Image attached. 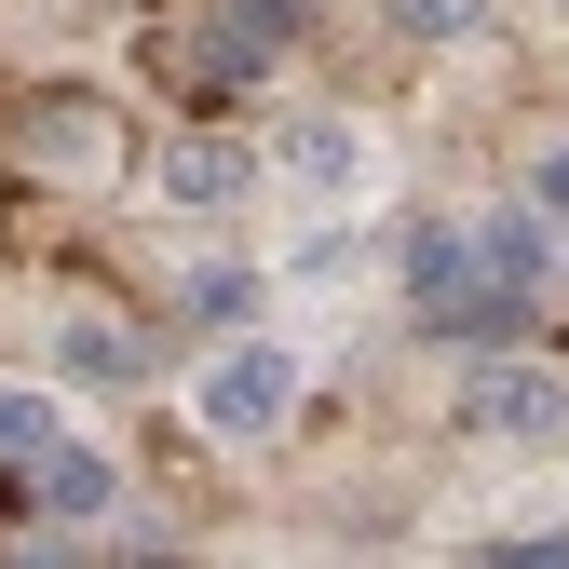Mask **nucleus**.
Instances as JSON below:
<instances>
[{"label":"nucleus","mask_w":569,"mask_h":569,"mask_svg":"<svg viewBox=\"0 0 569 569\" xmlns=\"http://www.w3.org/2000/svg\"><path fill=\"white\" fill-rule=\"evenodd\" d=\"M529 203H542V218H569V136H542V150H529V177H516Z\"/></svg>","instance_id":"14"},{"label":"nucleus","mask_w":569,"mask_h":569,"mask_svg":"<svg viewBox=\"0 0 569 569\" xmlns=\"http://www.w3.org/2000/svg\"><path fill=\"white\" fill-rule=\"evenodd\" d=\"M299 28H312V0H203L190 41H177V82L190 96H244V82H271L299 54Z\"/></svg>","instance_id":"3"},{"label":"nucleus","mask_w":569,"mask_h":569,"mask_svg":"<svg viewBox=\"0 0 569 569\" xmlns=\"http://www.w3.org/2000/svg\"><path fill=\"white\" fill-rule=\"evenodd\" d=\"M54 435H68V393H0V461H28Z\"/></svg>","instance_id":"13"},{"label":"nucleus","mask_w":569,"mask_h":569,"mask_svg":"<svg viewBox=\"0 0 569 569\" xmlns=\"http://www.w3.org/2000/svg\"><path fill=\"white\" fill-rule=\"evenodd\" d=\"M380 14H393V41H407V54H461V41L502 28V0H380Z\"/></svg>","instance_id":"12"},{"label":"nucleus","mask_w":569,"mask_h":569,"mask_svg":"<svg viewBox=\"0 0 569 569\" xmlns=\"http://www.w3.org/2000/svg\"><path fill=\"white\" fill-rule=\"evenodd\" d=\"M14 163H41V177H109L122 163V122L96 96H28L14 109Z\"/></svg>","instance_id":"6"},{"label":"nucleus","mask_w":569,"mask_h":569,"mask_svg":"<svg viewBox=\"0 0 569 569\" xmlns=\"http://www.w3.org/2000/svg\"><path fill=\"white\" fill-rule=\"evenodd\" d=\"M177 326H203V339L258 326V271H244V258H190V271H177Z\"/></svg>","instance_id":"11"},{"label":"nucleus","mask_w":569,"mask_h":569,"mask_svg":"<svg viewBox=\"0 0 569 569\" xmlns=\"http://www.w3.org/2000/svg\"><path fill=\"white\" fill-rule=\"evenodd\" d=\"M556 299H569V218H556Z\"/></svg>","instance_id":"16"},{"label":"nucleus","mask_w":569,"mask_h":569,"mask_svg":"<svg viewBox=\"0 0 569 569\" xmlns=\"http://www.w3.org/2000/svg\"><path fill=\"white\" fill-rule=\"evenodd\" d=\"M258 150L244 136H218V122H177L163 150H150V190H163V218H231V203H258Z\"/></svg>","instance_id":"5"},{"label":"nucleus","mask_w":569,"mask_h":569,"mask_svg":"<svg viewBox=\"0 0 569 569\" xmlns=\"http://www.w3.org/2000/svg\"><path fill=\"white\" fill-rule=\"evenodd\" d=\"M0 502H14L28 529H54V542L122 529V461H109L96 435H54V448H28V461H0Z\"/></svg>","instance_id":"4"},{"label":"nucleus","mask_w":569,"mask_h":569,"mask_svg":"<svg viewBox=\"0 0 569 569\" xmlns=\"http://www.w3.org/2000/svg\"><path fill=\"white\" fill-rule=\"evenodd\" d=\"M461 435L475 448H502V461H542V448H569V367L556 352H488L475 367V393H461Z\"/></svg>","instance_id":"2"},{"label":"nucleus","mask_w":569,"mask_h":569,"mask_svg":"<svg viewBox=\"0 0 569 569\" xmlns=\"http://www.w3.org/2000/svg\"><path fill=\"white\" fill-rule=\"evenodd\" d=\"M475 258H461V218H393V299H407V326L448 299Z\"/></svg>","instance_id":"10"},{"label":"nucleus","mask_w":569,"mask_h":569,"mask_svg":"<svg viewBox=\"0 0 569 569\" xmlns=\"http://www.w3.org/2000/svg\"><path fill=\"white\" fill-rule=\"evenodd\" d=\"M461 258L475 284H516V299H556V218L516 190V203H488V218H461Z\"/></svg>","instance_id":"7"},{"label":"nucleus","mask_w":569,"mask_h":569,"mask_svg":"<svg viewBox=\"0 0 569 569\" xmlns=\"http://www.w3.org/2000/svg\"><path fill=\"white\" fill-rule=\"evenodd\" d=\"M502 569H569V529H516V542H502Z\"/></svg>","instance_id":"15"},{"label":"nucleus","mask_w":569,"mask_h":569,"mask_svg":"<svg viewBox=\"0 0 569 569\" xmlns=\"http://www.w3.org/2000/svg\"><path fill=\"white\" fill-rule=\"evenodd\" d=\"M271 177H284V190H312V203H339V190H367V122H352V109H312V122H284V150H271Z\"/></svg>","instance_id":"9"},{"label":"nucleus","mask_w":569,"mask_h":569,"mask_svg":"<svg viewBox=\"0 0 569 569\" xmlns=\"http://www.w3.org/2000/svg\"><path fill=\"white\" fill-rule=\"evenodd\" d=\"M299 393H312V352L271 339V326H231V339L190 367V420H203L218 448H271L284 420H299Z\"/></svg>","instance_id":"1"},{"label":"nucleus","mask_w":569,"mask_h":569,"mask_svg":"<svg viewBox=\"0 0 569 569\" xmlns=\"http://www.w3.org/2000/svg\"><path fill=\"white\" fill-rule=\"evenodd\" d=\"M150 339L122 312H54V393H150Z\"/></svg>","instance_id":"8"}]
</instances>
